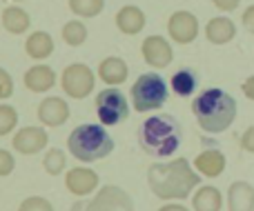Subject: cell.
Masks as SVG:
<instances>
[{
  "label": "cell",
  "instance_id": "cell-1",
  "mask_svg": "<svg viewBox=\"0 0 254 211\" xmlns=\"http://www.w3.org/2000/svg\"><path fill=\"white\" fill-rule=\"evenodd\" d=\"M147 185L161 200H185L192 189L201 185V176L192 169L188 158L154 163L147 169Z\"/></svg>",
  "mask_w": 254,
  "mask_h": 211
},
{
  "label": "cell",
  "instance_id": "cell-2",
  "mask_svg": "<svg viewBox=\"0 0 254 211\" xmlns=\"http://www.w3.org/2000/svg\"><path fill=\"white\" fill-rule=\"evenodd\" d=\"M138 145L152 158H170L179 151L183 140L181 123L172 114H156L143 120L138 127Z\"/></svg>",
  "mask_w": 254,
  "mask_h": 211
},
{
  "label": "cell",
  "instance_id": "cell-3",
  "mask_svg": "<svg viewBox=\"0 0 254 211\" xmlns=\"http://www.w3.org/2000/svg\"><path fill=\"white\" fill-rule=\"evenodd\" d=\"M192 111L203 131L223 133L237 118V100L223 89L210 87L194 98Z\"/></svg>",
  "mask_w": 254,
  "mask_h": 211
},
{
  "label": "cell",
  "instance_id": "cell-4",
  "mask_svg": "<svg viewBox=\"0 0 254 211\" xmlns=\"http://www.w3.org/2000/svg\"><path fill=\"white\" fill-rule=\"evenodd\" d=\"M67 149L80 163H96L103 160L114 151V140L107 133V129L103 125H78L74 131L69 133L67 140Z\"/></svg>",
  "mask_w": 254,
  "mask_h": 211
},
{
  "label": "cell",
  "instance_id": "cell-5",
  "mask_svg": "<svg viewBox=\"0 0 254 211\" xmlns=\"http://www.w3.org/2000/svg\"><path fill=\"white\" fill-rule=\"evenodd\" d=\"M167 83L161 74H143L131 84V107L138 114H147L167 102Z\"/></svg>",
  "mask_w": 254,
  "mask_h": 211
},
{
  "label": "cell",
  "instance_id": "cell-6",
  "mask_svg": "<svg viewBox=\"0 0 254 211\" xmlns=\"http://www.w3.org/2000/svg\"><path fill=\"white\" fill-rule=\"evenodd\" d=\"M96 114L103 127H114L127 120L129 116V102L119 87H107L96 96Z\"/></svg>",
  "mask_w": 254,
  "mask_h": 211
},
{
  "label": "cell",
  "instance_id": "cell-7",
  "mask_svg": "<svg viewBox=\"0 0 254 211\" xmlns=\"http://www.w3.org/2000/svg\"><path fill=\"white\" fill-rule=\"evenodd\" d=\"M61 87L67 96L76 98V100L89 96V93L94 91L92 69H89L87 65H83V62H74V65L65 67V71H63V76H61Z\"/></svg>",
  "mask_w": 254,
  "mask_h": 211
},
{
  "label": "cell",
  "instance_id": "cell-8",
  "mask_svg": "<svg viewBox=\"0 0 254 211\" xmlns=\"http://www.w3.org/2000/svg\"><path fill=\"white\" fill-rule=\"evenodd\" d=\"M87 211H134V200L121 187L105 185L87 203Z\"/></svg>",
  "mask_w": 254,
  "mask_h": 211
},
{
  "label": "cell",
  "instance_id": "cell-9",
  "mask_svg": "<svg viewBox=\"0 0 254 211\" xmlns=\"http://www.w3.org/2000/svg\"><path fill=\"white\" fill-rule=\"evenodd\" d=\"M167 34L179 44L194 42L198 36V18L192 11H185V9L174 11L170 16V20H167Z\"/></svg>",
  "mask_w": 254,
  "mask_h": 211
},
{
  "label": "cell",
  "instance_id": "cell-10",
  "mask_svg": "<svg viewBox=\"0 0 254 211\" xmlns=\"http://www.w3.org/2000/svg\"><path fill=\"white\" fill-rule=\"evenodd\" d=\"M140 51H143L145 62L149 67H154V69H165L172 62V58H174L172 44L163 36H147L143 40V44H140Z\"/></svg>",
  "mask_w": 254,
  "mask_h": 211
},
{
  "label": "cell",
  "instance_id": "cell-11",
  "mask_svg": "<svg viewBox=\"0 0 254 211\" xmlns=\"http://www.w3.org/2000/svg\"><path fill=\"white\" fill-rule=\"evenodd\" d=\"M65 187L69 194L78 196V198L89 196V194H94L98 187V173L94 171V169H87V167H74L67 171Z\"/></svg>",
  "mask_w": 254,
  "mask_h": 211
},
{
  "label": "cell",
  "instance_id": "cell-12",
  "mask_svg": "<svg viewBox=\"0 0 254 211\" xmlns=\"http://www.w3.org/2000/svg\"><path fill=\"white\" fill-rule=\"evenodd\" d=\"M47 131L43 127H22L20 131L13 136L11 140V147L18 151V154H25V156H31V154H38L47 147Z\"/></svg>",
  "mask_w": 254,
  "mask_h": 211
},
{
  "label": "cell",
  "instance_id": "cell-13",
  "mask_svg": "<svg viewBox=\"0 0 254 211\" xmlns=\"http://www.w3.org/2000/svg\"><path fill=\"white\" fill-rule=\"evenodd\" d=\"M69 118V105L58 96L45 98L38 105V120L45 127H61Z\"/></svg>",
  "mask_w": 254,
  "mask_h": 211
},
{
  "label": "cell",
  "instance_id": "cell-14",
  "mask_svg": "<svg viewBox=\"0 0 254 211\" xmlns=\"http://www.w3.org/2000/svg\"><path fill=\"white\" fill-rule=\"evenodd\" d=\"M225 165L228 160H225L223 151L219 149H205L194 158V169L205 178H219L225 171Z\"/></svg>",
  "mask_w": 254,
  "mask_h": 211
},
{
  "label": "cell",
  "instance_id": "cell-15",
  "mask_svg": "<svg viewBox=\"0 0 254 211\" xmlns=\"http://www.w3.org/2000/svg\"><path fill=\"white\" fill-rule=\"evenodd\" d=\"M230 211H254V187L246 180H237L228 189Z\"/></svg>",
  "mask_w": 254,
  "mask_h": 211
},
{
  "label": "cell",
  "instance_id": "cell-16",
  "mask_svg": "<svg viewBox=\"0 0 254 211\" xmlns=\"http://www.w3.org/2000/svg\"><path fill=\"white\" fill-rule=\"evenodd\" d=\"M98 76L105 84L110 87H116V84H123L129 76V69H127V62L119 56H107L105 60H101L98 65Z\"/></svg>",
  "mask_w": 254,
  "mask_h": 211
},
{
  "label": "cell",
  "instance_id": "cell-17",
  "mask_svg": "<svg viewBox=\"0 0 254 211\" xmlns=\"http://www.w3.org/2000/svg\"><path fill=\"white\" fill-rule=\"evenodd\" d=\"M56 83V71L47 65H36L31 69H27L25 74V87L34 93H43L49 91Z\"/></svg>",
  "mask_w": 254,
  "mask_h": 211
},
{
  "label": "cell",
  "instance_id": "cell-18",
  "mask_svg": "<svg viewBox=\"0 0 254 211\" xmlns=\"http://www.w3.org/2000/svg\"><path fill=\"white\" fill-rule=\"evenodd\" d=\"M116 27L127 36L138 34L145 27V13L140 11L136 4H125V7H121L119 13H116Z\"/></svg>",
  "mask_w": 254,
  "mask_h": 211
},
{
  "label": "cell",
  "instance_id": "cell-19",
  "mask_svg": "<svg viewBox=\"0 0 254 211\" xmlns=\"http://www.w3.org/2000/svg\"><path fill=\"white\" fill-rule=\"evenodd\" d=\"M205 36L212 44H225L237 36V27H234V22L230 18L216 16L205 25Z\"/></svg>",
  "mask_w": 254,
  "mask_h": 211
},
{
  "label": "cell",
  "instance_id": "cell-20",
  "mask_svg": "<svg viewBox=\"0 0 254 211\" xmlns=\"http://www.w3.org/2000/svg\"><path fill=\"white\" fill-rule=\"evenodd\" d=\"M192 207L194 211H221V207H223V196H221V191L216 187L205 185L194 194Z\"/></svg>",
  "mask_w": 254,
  "mask_h": 211
},
{
  "label": "cell",
  "instance_id": "cell-21",
  "mask_svg": "<svg viewBox=\"0 0 254 211\" xmlns=\"http://www.w3.org/2000/svg\"><path fill=\"white\" fill-rule=\"evenodd\" d=\"M25 49L31 58L36 60H43V58H49L54 51V38L47 34V31H34V34L27 38Z\"/></svg>",
  "mask_w": 254,
  "mask_h": 211
},
{
  "label": "cell",
  "instance_id": "cell-22",
  "mask_svg": "<svg viewBox=\"0 0 254 211\" xmlns=\"http://www.w3.org/2000/svg\"><path fill=\"white\" fill-rule=\"evenodd\" d=\"M2 25H4V29H7L9 34L18 36V34H25V31L29 29L31 18H29V13H27L25 9H20V7H7L2 11Z\"/></svg>",
  "mask_w": 254,
  "mask_h": 211
},
{
  "label": "cell",
  "instance_id": "cell-23",
  "mask_svg": "<svg viewBox=\"0 0 254 211\" xmlns=\"http://www.w3.org/2000/svg\"><path fill=\"white\" fill-rule=\"evenodd\" d=\"M170 84H172V89H174L176 96L188 98V96H192L194 89H196L198 78H196V74H194L192 67H183V69H179L174 76H172Z\"/></svg>",
  "mask_w": 254,
  "mask_h": 211
},
{
  "label": "cell",
  "instance_id": "cell-24",
  "mask_svg": "<svg viewBox=\"0 0 254 211\" xmlns=\"http://www.w3.org/2000/svg\"><path fill=\"white\" fill-rule=\"evenodd\" d=\"M63 40H65L69 47H80V44L87 40V27L80 20H69L63 27Z\"/></svg>",
  "mask_w": 254,
  "mask_h": 211
},
{
  "label": "cell",
  "instance_id": "cell-25",
  "mask_svg": "<svg viewBox=\"0 0 254 211\" xmlns=\"http://www.w3.org/2000/svg\"><path fill=\"white\" fill-rule=\"evenodd\" d=\"M65 165H67V156L63 149H49L43 158V167L49 176H61L65 171Z\"/></svg>",
  "mask_w": 254,
  "mask_h": 211
},
{
  "label": "cell",
  "instance_id": "cell-26",
  "mask_svg": "<svg viewBox=\"0 0 254 211\" xmlns=\"http://www.w3.org/2000/svg\"><path fill=\"white\" fill-rule=\"evenodd\" d=\"M105 0H69V9L80 18H94L103 11Z\"/></svg>",
  "mask_w": 254,
  "mask_h": 211
},
{
  "label": "cell",
  "instance_id": "cell-27",
  "mask_svg": "<svg viewBox=\"0 0 254 211\" xmlns=\"http://www.w3.org/2000/svg\"><path fill=\"white\" fill-rule=\"evenodd\" d=\"M18 125V111L11 105H0V136H7Z\"/></svg>",
  "mask_w": 254,
  "mask_h": 211
},
{
  "label": "cell",
  "instance_id": "cell-28",
  "mask_svg": "<svg viewBox=\"0 0 254 211\" xmlns=\"http://www.w3.org/2000/svg\"><path fill=\"white\" fill-rule=\"evenodd\" d=\"M18 211H54V207L47 198H43V196H29V198H25L20 203Z\"/></svg>",
  "mask_w": 254,
  "mask_h": 211
},
{
  "label": "cell",
  "instance_id": "cell-29",
  "mask_svg": "<svg viewBox=\"0 0 254 211\" xmlns=\"http://www.w3.org/2000/svg\"><path fill=\"white\" fill-rule=\"evenodd\" d=\"M13 93V78L9 76L7 69L0 67V100H7Z\"/></svg>",
  "mask_w": 254,
  "mask_h": 211
},
{
  "label": "cell",
  "instance_id": "cell-30",
  "mask_svg": "<svg viewBox=\"0 0 254 211\" xmlns=\"http://www.w3.org/2000/svg\"><path fill=\"white\" fill-rule=\"evenodd\" d=\"M13 167H16V158H13V154L7 151V149H0V178L9 176V173L13 171Z\"/></svg>",
  "mask_w": 254,
  "mask_h": 211
},
{
  "label": "cell",
  "instance_id": "cell-31",
  "mask_svg": "<svg viewBox=\"0 0 254 211\" xmlns=\"http://www.w3.org/2000/svg\"><path fill=\"white\" fill-rule=\"evenodd\" d=\"M241 149L254 154V125L243 131V136H241Z\"/></svg>",
  "mask_w": 254,
  "mask_h": 211
},
{
  "label": "cell",
  "instance_id": "cell-32",
  "mask_svg": "<svg viewBox=\"0 0 254 211\" xmlns=\"http://www.w3.org/2000/svg\"><path fill=\"white\" fill-rule=\"evenodd\" d=\"M243 27H246L250 34H254V4H250V7L243 11Z\"/></svg>",
  "mask_w": 254,
  "mask_h": 211
},
{
  "label": "cell",
  "instance_id": "cell-33",
  "mask_svg": "<svg viewBox=\"0 0 254 211\" xmlns=\"http://www.w3.org/2000/svg\"><path fill=\"white\" fill-rule=\"evenodd\" d=\"M212 2H214V7H219L221 11H234L241 0H212Z\"/></svg>",
  "mask_w": 254,
  "mask_h": 211
},
{
  "label": "cell",
  "instance_id": "cell-34",
  "mask_svg": "<svg viewBox=\"0 0 254 211\" xmlns=\"http://www.w3.org/2000/svg\"><path fill=\"white\" fill-rule=\"evenodd\" d=\"M241 89H243V93H246V98H250V100H254V76H250V78L243 80Z\"/></svg>",
  "mask_w": 254,
  "mask_h": 211
},
{
  "label": "cell",
  "instance_id": "cell-35",
  "mask_svg": "<svg viewBox=\"0 0 254 211\" xmlns=\"http://www.w3.org/2000/svg\"><path fill=\"white\" fill-rule=\"evenodd\" d=\"M158 211H190V209L183 207V205H163Z\"/></svg>",
  "mask_w": 254,
  "mask_h": 211
},
{
  "label": "cell",
  "instance_id": "cell-36",
  "mask_svg": "<svg viewBox=\"0 0 254 211\" xmlns=\"http://www.w3.org/2000/svg\"><path fill=\"white\" fill-rule=\"evenodd\" d=\"M71 211H87V203H83V200H78V203L71 205Z\"/></svg>",
  "mask_w": 254,
  "mask_h": 211
}]
</instances>
